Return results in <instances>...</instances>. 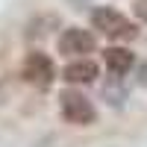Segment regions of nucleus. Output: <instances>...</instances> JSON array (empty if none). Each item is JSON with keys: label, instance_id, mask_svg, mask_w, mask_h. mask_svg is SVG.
Wrapping results in <instances>:
<instances>
[{"label": "nucleus", "instance_id": "0eeeda50", "mask_svg": "<svg viewBox=\"0 0 147 147\" xmlns=\"http://www.w3.org/2000/svg\"><path fill=\"white\" fill-rule=\"evenodd\" d=\"M132 9H136V15H138L141 21H147V0H136V3H132Z\"/></svg>", "mask_w": 147, "mask_h": 147}, {"label": "nucleus", "instance_id": "f03ea898", "mask_svg": "<svg viewBox=\"0 0 147 147\" xmlns=\"http://www.w3.org/2000/svg\"><path fill=\"white\" fill-rule=\"evenodd\" d=\"M21 77L27 85H32V88H50V85L56 82V65L53 59L41 53V50H30L27 56H24L21 62Z\"/></svg>", "mask_w": 147, "mask_h": 147}, {"label": "nucleus", "instance_id": "39448f33", "mask_svg": "<svg viewBox=\"0 0 147 147\" xmlns=\"http://www.w3.org/2000/svg\"><path fill=\"white\" fill-rule=\"evenodd\" d=\"M97 65L91 62V59H71V62L62 68V80L68 85H88L97 80Z\"/></svg>", "mask_w": 147, "mask_h": 147}, {"label": "nucleus", "instance_id": "20e7f679", "mask_svg": "<svg viewBox=\"0 0 147 147\" xmlns=\"http://www.w3.org/2000/svg\"><path fill=\"white\" fill-rule=\"evenodd\" d=\"M94 35L82 27H68L62 35H59V53L68 59H88V53H94Z\"/></svg>", "mask_w": 147, "mask_h": 147}, {"label": "nucleus", "instance_id": "423d86ee", "mask_svg": "<svg viewBox=\"0 0 147 147\" xmlns=\"http://www.w3.org/2000/svg\"><path fill=\"white\" fill-rule=\"evenodd\" d=\"M103 62H106L109 74L124 77V74H129V68L136 65V56H132V50H127V47H106L103 50Z\"/></svg>", "mask_w": 147, "mask_h": 147}, {"label": "nucleus", "instance_id": "6e6552de", "mask_svg": "<svg viewBox=\"0 0 147 147\" xmlns=\"http://www.w3.org/2000/svg\"><path fill=\"white\" fill-rule=\"evenodd\" d=\"M138 82H141V85H147V62L138 68Z\"/></svg>", "mask_w": 147, "mask_h": 147}, {"label": "nucleus", "instance_id": "7ed1b4c3", "mask_svg": "<svg viewBox=\"0 0 147 147\" xmlns=\"http://www.w3.org/2000/svg\"><path fill=\"white\" fill-rule=\"evenodd\" d=\"M59 112H62V118L68 121L71 127H88V124H94V118H97L91 100L82 91H62V94H59Z\"/></svg>", "mask_w": 147, "mask_h": 147}, {"label": "nucleus", "instance_id": "f257e3e1", "mask_svg": "<svg viewBox=\"0 0 147 147\" xmlns=\"http://www.w3.org/2000/svg\"><path fill=\"white\" fill-rule=\"evenodd\" d=\"M91 30L103 32L106 38H132L138 32V27L132 24L127 15H121L112 6H97L91 12Z\"/></svg>", "mask_w": 147, "mask_h": 147}]
</instances>
